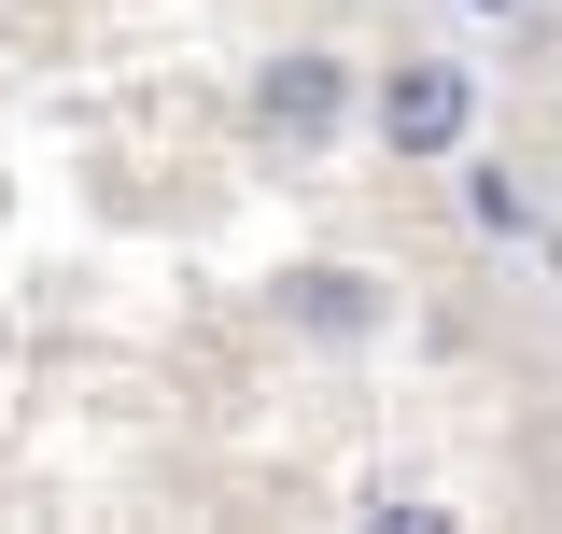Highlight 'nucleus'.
I'll return each instance as SVG.
<instances>
[{
	"instance_id": "obj_4",
	"label": "nucleus",
	"mask_w": 562,
	"mask_h": 534,
	"mask_svg": "<svg viewBox=\"0 0 562 534\" xmlns=\"http://www.w3.org/2000/svg\"><path fill=\"white\" fill-rule=\"evenodd\" d=\"M464 225H479V240H520V225H535V198H520L506 169H479V183H464Z\"/></svg>"
},
{
	"instance_id": "obj_3",
	"label": "nucleus",
	"mask_w": 562,
	"mask_h": 534,
	"mask_svg": "<svg viewBox=\"0 0 562 534\" xmlns=\"http://www.w3.org/2000/svg\"><path fill=\"white\" fill-rule=\"evenodd\" d=\"M281 310H295L310 337H366V324H380V281H366V267H295Z\"/></svg>"
},
{
	"instance_id": "obj_2",
	"label": "nucleus",
	"mask_w": 562,
	"mask_h": 534,
	"mask_svg": "<svg viewBox=\"0 0 562 534\" xmlns=\"http://www.w3.org/2000/svg\"><path fill=\"white\" fill-rule=\"evenodd\" d=\"M338 113H351V57H324V43L254 70V127L268 141H338Z\"/></svg>"
},
{
	"instance_id": "obj_1",
	"label": "nucleus",
	"mask_w": 562,
	"mask_h": 534,
	"mask_svg": "<svg viewBox=\"0 0 562 534\" xmlns=\"http://www.w3.org/2000/svg\"><path fill=\"white\" fill-rule=\"evenodd\" d=\"M479 127V70L464 57H394L380 70V155H464Z\"/></svg>"
}]
</instances>
